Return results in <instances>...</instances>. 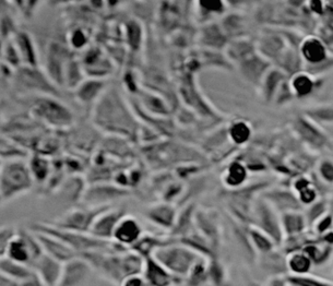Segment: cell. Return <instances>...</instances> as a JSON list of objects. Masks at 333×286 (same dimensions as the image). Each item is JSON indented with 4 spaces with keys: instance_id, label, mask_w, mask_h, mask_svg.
Wrapping results in <instances>:
<instances>
[{
    "instance_id": "cell-1",
    "label": "cell",
    "mask_w": 333,
    "mask_h": 286,
    "mask_svg": "<svg viewBox=\"0 0 333 286\" xmlns=\"http://www.w3.org/2000/svg\"><path fill=\"white\" fill-rule=\"evenodd\" d=\"M153 258L170 274L181 281L186 280L192 267L198 261L195 253L190 250L181 249V248L160 249Z\"/></svg>"
},
{
    "instance_id": "cell-2",
    "label": "cell",
    "mask_w": 333,
    "mask_h": 286,
    "mask_svg": "<svg viewBox=\"0 0 333 286\" xmlns=\"http://www.w3.org/2000/svg\"><path fill=\"white\" fill-rule=\"evenodd\" d=\"M141 275L144 281L151 286H173L177 283L184 282L170 274L151 256L147 257L146 261H143Z\"/></svg>"
},
{
    "instance_id": "cell-3",
    "label": "cell",
    "mask_w": 333,
    "mask_h": 286,
    "mask_svg": "<svg viewBox=\"0 0 333 286\" xmlns=\"http://www.w3.org/2000/svg\"><path fill=\"white\" fill-rule=\"evenodd\" d=\"M313 262L306 253L294 252L287 258L286 269L291 272V275H305L308 274Z\"/></svg>"
},
{
    "instance_id": "cell-4",
    "label": "cell",
    "mask_w": 333,
    "mask_h": 286,
    "mask_svg": "<svg viewBox=\"0 0 333 286\" xmlns=\"http://www.w3.org/2000/svg\"><path fill=\"white\" fill-rule=\"evenodd\" d=\"M116 238L123 244H131L140 235V229L133 220H126L114 230Z\"/></svg>"
},
{
    "instance_id": "cell-5",
    "label": "cell",
    "mask_w": 333,
    "mask_h": 286,
    "mask_svg": "<svg viewBox=\"0 0 333 286\" xmlns=\"http://www.w3.org/2000/svg\"><path fill=\"white\" fill-rule=\"evenodd\" d=\"M286 281L292 286H332L330 281L322 280L320 278L309 277L308 274L289 275Z\"/></svg>"
},
{
    "instance_id": "cell-6",
    "label": "cell",
    "mask_w": 333,
    "mask_h": 286,
    "mask_svg": "<svg viewBox=\"0 0 333 286\" xmlns=\"http://www.w3.org/2000/svg\"><path fill=\"white\" fill-rule=\"evenodd\" d=\"M151 218L163 225H170L173 221V211L167 207H161L153 210L151 212Z\"/></svg>"
},
{
    "instance_id": "cell-7",
    "label": "cell",
    "mask_w": 333,
    "mask_h": 286,
    "mask_svg": "<svg viewBox=\"0 0 333 286\" xmlns=\"http://www.w3.org/2000/svg\"><path fill=\"white\" fill-rule=\"evenodd\" d=\"M305 55L311 61H318L325 55L324 47L318 42H310L305 46Z\"/></svg>"
},
{
    "instance_id": "cell-8",
    "label": "cell",
    "mask_w": 333,
    "mask_h": 286,
    "mask_svg": "<svg viewBox=\"0 0 333 286\" xmlns=\"http://www.w3.org/2000/svg\"><path fill=\"white\" fill-rule=\"evenodd\" d=\"M117 221V215H110L105 219H102L100 222L95 226V231L100 235H110L111 230L114 229V226Z\"/></svg>"
},
{
    "instance_id": "cell-9",
    "label": "cell",
    "mask_w": 333,
    "mask_h": 286,
    "mask_svg": "<svg viewBox=\"0 0 333 286\" xmlns=\"http://www.w3.org/2000/svg\"><path fill=\"white\" fill-rule=\"evenodd\" d=\"M245 178V171L240 165L236 164L230 167L229 175L227 178V181L230 185H238Z\"/></svg>"
},
{
    "instance_id": "cell-10",
    "label": "cell",
    "mask_w": 333,
    "mask_h": 286,
    "mask_svg": "<svg viewBox=\"0 0 333 286\" xmlns=\"http://www.w3.org/2000/svg\"><path fill=\"white\" fill-rule=\"evenodd\" d=\"M303 226L302 218L298 215H286L285 217V228L289 233H296Z\"/></svg>"
},
{
    "instance_id": "cell-11",
    "label": "cell",
    "mask_w": 333,
    "mask_h": 286,
    "mask_svg": "<svg viewBox=\"0 0 333 286\" xmlns=\"http://www.w3.org/2000/svg\"><path fill=\"white\" fill-rule=\"evenodd\" d=\"M232 136L237 142H243L248 138L249 130L245 125H243V123H238V125H236L233 128Z\"/></svg>"
},
{
    "instance_id": "cell-12",
    "label": "cell",
    "mask_w": 333,
    "mask_h": 286,
    "mask_svg": "<svg viewBox=\"0 0 333 286\" xmlns=\"http://www.w3.org/2000/svg\"><path fill=\"white\" fill-rule=\"evenodd\" d=\"M252 238H254L255 244L257 245V247L259 248V249L263 252H268L269 250H271L272 248V244L268 240L265 236H262L258 233H254L252 234Z\"/></svg>"
},
{
    "instance_id": "cell-13",
    "label": "cell",
    "mask_w": 333,
    "mask_h": 286,
    "mask_svg": "<svg viewBox=\"0 0 333 286\" xmlns=\"http://www.w3.org/2000/svg\"><path fill=\"white\" fill-rule=\"evenodd\" d=\"M295 88H296V90L299 92L300 94H305L309 92L311 88V83L307 78L299 77L296 81H295Z\"/></svg>"
},
{
    "instance_id": "cell-14",
    "label": "cell",
    "mask_w": 333,
    "mask_h": 286,
    "mask_svg": "<svg viewBox=\"0 0 333 286\" xmlns=\"http://www.w3.org/2000/svg\"><path fill=\"white\" fill-rule=\"evenodd\" d=\"M130 29H131V33H132V35H130V40L132 41L133 44L136 45L139 41V37H140V35H139L140 34V31H139V28L136 24H132Z\"/></svg>"
},
{
    "instance_id": "cell-15",
    "label": "cell",
    "mask_w": 333,
    "mask_h": 286,
    "mask_svg": "<svg viewBox=\"0 0 333 286\" xmlns=\"http://www.w3.org/2000/svg\"><path fill=\"white\" fill-rule=\"evenodd\" d=\"M322 172H324V175L327 179H329V180L332 179V167L330 164L324 165V167H322Z\"/></svg>"
},
{
    "instance_id": "cell-16",
    "label": "cell",
    "mask_w": 333,
    "mask_h": 286,
    "mask_svg": "<svg viewBox=\"0 0 333 286\" xmlns=\"http://www.w3.org/2000/svg\"><path fill=\"white\" fill-rule=\"evenodd\" d=\"M173 286H188V285L185 284L184 282H181V283H177V284H175V285H173Z\"/></svg>"
}]
</instances>
